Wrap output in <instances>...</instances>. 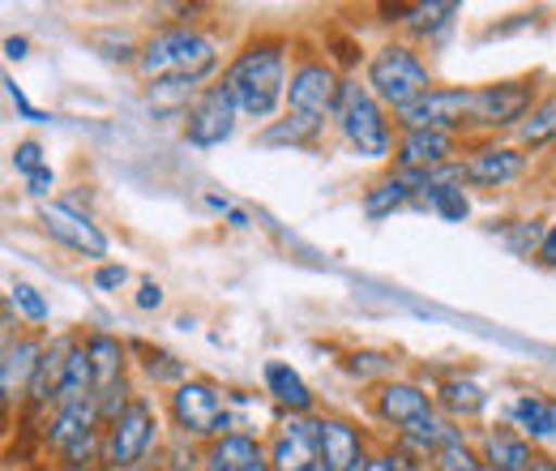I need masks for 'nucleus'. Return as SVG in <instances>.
I'll use <instances>...</instances> for the list:
<instances>
[{
  "mask_svg": "<svg viewBox=\"0 0 556 471\" xmlns=\"http://www.w3.org/2000/svg\"><path fill=\"white\" fill-rule=\"evenodd\" d=\"M172 416L189 437H218L223 429H231L227 404L210 382H180L172 391Z\"/></svg>",
  "mask_w": 556,
  "mask_h": 471,
  "instance_id": "obj_6",
  "label": "nucleus"
},
{
  "mask_svg": "<svg viewBox=\"0 0 556 471\" xmlns=\"http://www.w3.org/2000/svg\"><path fill=\"white\" fill-rule=\"evenodd\" d=\"M138 65L150 82H193V86H198L210 69L218 65V52H214V39L176 26V30L154 35V39L141 48Z\"/></svg>",
  "mask_w": 556,
  "mask_h": 471,
  "instance_id": "obj_2",
  "label": "nucleus"
},
{
  "mask_svg": "<svg viewBox=\"0 0 556 471\" xmlns=\"http://www.w3.org/2000/svg\"><path fill=\"white\" fill-rule=\"evenodd\" d=\"M129 283V270L125 267H99L94 270V287L99 292H121Z\"/></svg>",
  "mask_w": 556,
  "mask_h": 471,
  "instance_id": "obj_33",
  "label": "nucleus"
},
{
  "mask_svg": "<svg viewBox=\"0 0 556 471\" xmlns=\"http://www.w3.org/2000/svg\"><path fill=\"white\" fill-rule=\"evenodd\" d=\"M522 172H527V154H518L509 146H488V150L467 159V181L484 185V189H501V185L518 181Z\"/></svg>",
  "mask_w": 556,
  "mask_h": 471,
  "instance_id": "obj_14",
  "label": "nucleus"
},
{
  "mask_svg": "<svg viewBox=\"0 0 556 471\" xmlns=\"http://www.w3.org/2000/svg\"><path fill=\"white\" fill-rule=\"evenodd\" d=\"M266 391H270L275 404H282L291 416H308V411H313V391H308L304 377H300L291 364H282V360H270V364H266Z\"/></svg>",
  "mask_w": 556,
  "mask_h": 471,
  "instance_id": "obj_19",
  "label": "nucleus"
},
{
  "mask_svg": "<svg viewBox=\"0 0 556 471\" xmlns=\"http://www.w3.org/2000/svg\"><path fill=\"white\" fill-rule=\"evenodd\" d=\"M236 116H240V108H236V99L227 95V86H210L198 95V103H193V112H189V129L185 137L193 141V146H223L227 137L236 134Z\"/></svg>",
  "mask_w": 556,
  "mask_h": 471,
  "instance_id": "obj_9",
  "label": "nucleus"
},
{
  "mask_svg": "<svg viewBox=\"0 0 556 471\" xmlns=\"http://www.w3.org/2000/svg\"><path fill=\"white\" fill-rule=\"evenodd\" d=\"M432 463H437V471H488L484 459H476L463 442L458 446H445L441 455H432Z\"/></svg>",
  "mask_w": 556,
  "mask_h": 471,
  "instance_id": "obj_30",
  "label": "nucleus"
},
{
  "mask_svg": "<svg viewBox=\"0 0 556 471\" xmlns=\"http://www.w3.org/2000/svg\"><path fill=\"white\" fill-rule=\"evenodd\" d=\"M488 404V395L476 386V382H445L441 386V407L450 416H480Z\"/></svg>",
  "mask_w": 556,
  "mask_h": 471,
  "instance_id": "obj_27",
  "label": "nucleus"
},
{
  "mask_svg": "<svg viewBox=\"0 0 556 471\" xmlns=\"http://www.w3.org/2000/svg\"><path fill=\"white\" fill-rule=\"evenodd\" d=\"M249 471H275V468H270L266 459H257V463H253V468H249Z\"/></svg>",
  "mask_w": 556,
  "mask_h": 471,
  "instance_id": "obj_45",
  "label": "nucleus"
},
{
  "mask_svg": "<svg viewBox=\"0 0 556 471\" xmlns=\"http://www.w3.org/2000/svg\"><path fill=\"white\" fill-rule=\"evenodd\" d=\"M4 57L9 61H22L26 57V39H4Z\"/></svg>",
  "mask_w": 556,
  "mask_h": 471,
  "instance_id": "obj_40",
  "label": "nucleus"
},
{
  "mask_svg": "<svg viewBox=\"0 0 556 471\" xmlns=\"http://www.w3.org/2000/svg\"><path fill=\"white\" fill-rule=\"evenodd\" d=\"M9 305H17V309H22L30 322H48V313H52V309H48V300H43V296H39L30 283H22V278L9 287Z\"/></svg>",
  "mask_w": 556,
  "mask_h": 471,
  "instance_id": "obj_29",
  "label": "nucleus"
},
{
  "mask_svg": "<svg viewBox=\"0 0 556 471\" xmlns=\"http://www.w3.org/2000/svg\"><path fill=\"white\" fill-rule=\"evenodd\" d=\"M4 90H9V99H13V108H17V112H22L26 121H35V125H39V121H48V116H43L39 108H30V99H26V95H22V90H17V86H13L9 77H4Z\"/></svg>",
  "mask_w": 556,
  "mask_h": 471,
  "instance_id": "obj_35",
  "label": "nucleus"
},
{
  "mask_svg": "<svg viewBox=\"0 0 556 471\" xmlns=\"http://www.w3.org/2000/svg\"><path fill=\"white\" fill-rule=\"evenodd\" d=\"M355 459H364L359 433L348 420H321V463H330V471H348Z\"/></svg>",
  "mask_w": 556,
  "mask_h": 471,
  "instance_id": "obj_21",
  "label": "nucleus"
},
{
  "mask_svg": "<svg viewBox=\"0 0 556 471\" xmlns=\"http://www.w3.org/2000/svg\"><path fill=\"white\" fill-rule=\"evenodd\" d=\"M231 227H249V214L244 210H231Z\"/></svg>",
  "mask_w": 556,
  "mask_h": 471,
  "instance_id": "obj_42",
  "label": "nucleus"
},
{
  "mask_svg": "<svg viewBox=\"0 0 556 471\" xmlns=\"http://www.w3.org/2000/svg\"><path fill=\"white\" fill-rule=\"evenodd\" d=\"M146 369H150V377H159V382H167V377H180V373H185L172 356H150V360H146Z\"/></svg>",
  "mask_w": 556,
  "mask_h": 471,
  "instance_id": "obj_34",
  "label": "nucleus"
},
{
  "mask_svg": "<svg viewBox=\"0 0 556 471\" xmlns=\"http://www.w3.org/2000/svg\"><path fill=\"white\" fill-rule=\"evenodd\" d=\"M540 262L556 270V223L544 232V240H540Z\"/></svg>",
  "mask_w": 556,
  "mask_h": 471,
  "instance_id": "obj_38",
  "label": "nucleus"
},
{
  "mask_svg": "<svg viewBox=\"0 0 556 471\" xmlns=\"http://www.w3.org/2000/svg\"><path fill=\"white\" fill-rule=\"evenodd\" d=\"M471 103H476V90H458V86H437L428 90L424 99H416L412 108L399 112L403 129H437V134H450L458 129L463 121H471Z\"/></svg>",
  "mask_w": 556,
  "mask_h": 471,
  "instance_id": "obj_7",
  "label": "nucleus"
},
{
  "mask_svg": "<svg viewBox=\"0 0 556 471\" xmlns=\"http://www.w3.org/2000/svg\"><path fill=\"white\" fill-rule=\"evenodd\" d=\"M428 206H432L445 223H463V219L471 214V206H467V198H463V189H441V194L428 198Z\"/></svg>",
  "mask_w": 556,
  "mask_h": 471,
  "instance_id": "obj_31",
  "label": "nucleus"
},
{
  "mask_svg": "<svg viewBox=\"0 0 556 471\" xmlns=\"http://www.w3.org/2000/svg\"><path fill=\"white\" fill-rule=\"evenodd\" d=\"M527 108H531V82L480 86V90H476V103H471V121H476V125H488V129H501V125L522 121Z\"/></svg>",
  "mask_w": 556,
  "mask_h": 471,
  "instance_id": "obj_11",
  "label": "nucleus"
},
{
  "mask_svg": "<svg viewBox=\"0 0 556 471\" xmlns=\"http://www.w3.org/2000/svg\"><path fill=\"white\" fill-rule=\"evenodd\" d=\"M454 134H437V129H412L399 141V168L403 172H424V168H441L454 163Z\"/></svg>",
  "mask_w": 556,
  "mask_h": 471,
  "instance_id": "obj_15",
  "label": "nucleus"
},
{
  "mask_svg": "<svg viewBox=\"0 0 556 471\" xmlns=\"http://www.w3.org/2000/svg\"><path fill=\"white\" fill-rule=\"evenodd\" d=\"M377 407H381V416H386L390 424H399V429H412L416 420L432 416V399H428L419 386H412V382H386L381 395H377Z\"/></svg>",
  "mask_w": 556,
  "mask_h": 471,
  "instance_id": "obj_16",
  "label": "nucleus"
},
{
  "mask_svg": "<svg viewBox=\"0 0 556 471\" xmlns=\"http://www.w3.org/2000/svg\"><path fill=\"white\" fill-rule=\"evenodd\" d=\"M339 121L348 141L364 154V159H386L390 154V125L381 116V103L372 90L343 82V103H339Z\"/></svg>",
  "mask_w": 556,
  "mask_h": 471,
  "instance_id": "obj_4",
  "label": "nucleus"
},
{
  "mask_svg": "<svg viewBox=\"0 0 556 471\" xmlns=\"http://www.w3.org/2000/svg\"><path fill=\"white\" fill-rule=\"evenodd\" d=\"M368 90H372L381 103H390L394 112H403V108H412L416 99H424V95L437 90V86H432V77H428V65L419 61L412 48L390 44V48H381V52L368 61Z\"/></svg>",
  "mask_w": 556,
  "mask_h": 471,
  "instance_id": "obj_3",
  "label": "nucleus"
},
{
  "mask_svg": "<svg viewBox=\"0 0 556 471\" xmlns=\"http://www.w3.org/2000/svg\"><path fill=\"white\" fill-rule=\"evenodd\" d=\"M535 455L527 446V437L509 433V429H492L484 437V468L488 471H531Z\"/></svg>",
  "mask_w": 556,
  "mask_h": 471,
  "instance_id": "obj_18",
  "label": "nucleus"
},
{
  "mask_svg": "<svg viewBox=\"0 0 556 471\" xmlns=\"http://www.w3.org/2000/svg\"><path fill=\"white\" fill-rule=\"evenodd\" d=\"M407 198H412V189H407L399 176H390V181H381V185H372V189L364 194V214H368V219H386V214H394Z\"/></svg>",
  "mask_w": 556,
  "mask_h": 471,
  "instance_id": "obj_26",
  "label": "nucleus"
},
{
  "mask_svg": "<svg viewBox=\"0 0 556 471\" xmlns=\"http://www.w3.org/2000/svg\"><path fill=\"white\" fill-rule=\"evenodd\" d=\"M223 86L227 95L236 99L240 116H253V121H266L278 108V99L287 95V61H282V48L278 44H253L244 48L231 69L223 73Z\"/></svg>",
  "mask_w": 556,
  "mask_h": 471,
  "instance_id": "obj_1",
  "label": "nucleus"
},
{
  "mask_svg": "<svg viewBox=\"0 0 556 471\" xmlns=\"http://www.w3.org/2000/svg\"><path fill=\"white\" fill-rule=\"evenodd\" d=\"M86 351H90V364H94V395L125 377V347H121V338L90 335L86 338Z\"/></svg>",
  "mask_w": 556,
  "mask_h": 471,
  "instance_id": "obj_23",
  "label": "nucleus"
},
{
  "mask_svg": "<svg viewBox=\"0 0 556 471\" xmlns=\"http://www.w3.org/2000/svg\"><path fill=\"white\" fill-rule=\"evenodd\" d=\"M43 227L52 232V240L70 245V249L86 253V258H108V236H103L86 214H77L73 206H65V202L43 206Z\"/></svg>",
  "mask_w": 556,
  "mask_h": 471,
  "instance_id": "obj_12",
  "label": "nucleus"
},
{
  "mask_svg": "<svg viewBox=\"0 0 556 471\" xmlns=\"http://www.w3.org/2000/svg\"><path fill=\"white\" fill-rule=\"evenodd\" d=\"M154 411H150V404L146 399H134V407L116 420V424H108L103 429V463L108 468H121V471H129V468H138L141 459L150 455V446H154Z\"/></svg>",
  "mask_w": 556,
  "mask_h": 471,
  "instance_id": "obj_5",
  "label": "nucleus"
},
{
  "mask_svg": "<svg viewBox=\"0 0 556 471\" xmlns=\"http://www.w3.org/2000/svg\"><path fill=\"white\" fill-rule=\"evenodd\" d=\"M403 471H419V468H403Z\"/></svg>",
  "mask_w": 556,
  "mask_h": 471,
  "instance_id": "obj_49",
  "label": "nucleus"
},
{
  "mask_svg": "<svg viewBox=\"0 0 556 471\" xmlns=\"http://www.w3.org/2000/svg\"><path fill=\"white\" fill-rule=\"evenodd\" d=\"M348 471H368V459H355V463H351Z\"/></svg>",
  "mask_w": 556,
  "mask_h": 471,
  "instance_id": "obj_44",
  "label": "nucleus"
},
{
  "mask_svg": "<svg viewBox=\"0 0 556 471\" xmlns=\"http://www.w3.org/2000/svg\"><path fill=\"white\" fill-rule=\"evenodd\" d=\"M514 424H518L527 437H556V404L553 399L522 395V399L514 404Z\"/></svg>",
  "mask_w": 556,
  "mask_h": 471,
  "instance_id": "obj_24",
  "label": "nucleus"
},
{
  "mask_svg": "<svg viewBox=\"0 0 556 471\" xmlns=\"http://www.w3.org/2000/svg\"><path fill=\"white\" fill-rule=\"evenodd\" d=\"M61 471H90V468H73V463H70V468H61Z\"/></svg>",
  "mask_w": 556,
  "mask_h": 471,
  "instance_id": "obj_47",
  "label": "nucleus"
},
{
  "mask_svg": "<svg viewBox=\"0 0 556 471\" xmlns=\"http://www.w3.org/2000/svg\"><path fill=\"white\" fill-rule=\"evenodd\" d=\"M52 185H56V176H52V168H39L35 176H26V189H30L35 198H48V194H52Z\"/></svg>",
  "mask_w": 556,
  "mask_h": 471,
  "instance_id": "obj_36",
  "label": "nucleus"
},
{
  "mask_svg": "<svg viewBox=\"0 0 556 471\" xmlns=\"http://www.w3.org/2000/svg\"><path fill=\"white\" fill-rule=\"evenodd\" d=\"M94 424H99V407H94V399H90V404H65V407H56V416H52L48 442H52L56 450H65L70 442H77L81 433H90Z\"/></svg>",
  "mask_w": 556,
  "mask_h": 471,
  "instance_id": "obj_22",
  "label": "nucleus"
},
{
  "mask_svg": "<svg viewBox=\"0 0 556 471\" xmlns=\"http://www.w3.org/2000/svg\"><path fill=\"white\" fill-rule=\"evenodd\" d=\"M262 459L257 442L249 433H227L210 446V455L202 459V471H249Z\"/></svg>",
  "mask_w": 556,
  "mask_h": 471,
  "instance_id": "obj_20",
  "label": "nucleus"
},
{
  "mask_svg": "<svg viewBox=\"0 0 556 471\" xmlns=\"http://www.w3.org/2000/svg\"><path fill=\"white\" fill-rule=\"evenodd\" d=\"M390 360L386 356H355V373H386Z\"/></svg>",
  "mask_w": 556,
  "mask_h": 471,
  "instance_id": "obj_39",
  "label": "nucleus"
},
{
  "mask_svg": "<svg viewBox=\"0 0 556 471\" xmlns=\"http://www.w3.org/2000/svg\"><path fill=\"white\" fill-rule=\"evenodd\" d=\"M13 168H17L22 176H35V172L43 168V150H39V141H17V150H13Z\"/></svg>",
  "mask_w": 556,
  "mask_h": 471,
  "instance_id": "obj_32",
  "label": "nucleus"
},
{
  "mask_svg": "<svg viewBox=\"0 0 556 471\" xmlns=\"http://www.w3.org/2000/svg\"><path fill=\"white\" fill-rule=\"evenodd\" d=\"M321 459V420L313 416H291L278 433L275 450H270V468L275 471H308Z\"/></svg>",
  "mask_w": 556,
  "mask_h": 471,
  "instance_id": "obj_10",
  "label": "nucleus"
},
{
  "mask_svg": "<svg viewBox=\"0 0 556 471\" xmlns=\"http://www.w3.org/2000/svg\"><path fill=\"white\" fill-rule=\"evenodd\" d=\"M308 471H330V463H321V459H317V463H313Z\"/></svg>",
  "mask_w": 556,
  "mask_h": 471,
  "instance_id": "obj_46",
  "label": "nucleus"
},
{
  "mask_svg": "<svg viewBox=\"0 0 556 471\" xmlns=\"http://www.w3.org/2000/svg\"><path fill=\"white\" fill-rule=\"evenodd\" d=\"M368 471H403V463L390 459V455H381V459H368Z\"/></svg>",
  "mask_w": 556,
  "mask_h": 471,
  "instance_id": "obj_41",
  "label": "nucleus"
},
{
  "mask_svg": "<svg viewBox=\"0 0 556 471\" xmlns=\"http://www.w3.org/2000/svg\"><path fill=\"white\" fill-rule=\"evenodd\" d=\"M339 103H343V82L334 77L330 65H300L291 73V86H287V108L291 112L326 121L330 112H339Z\"/></svg>",
  "mask_w": 556,
  "mask_h": 471,
  "instance_id": "obj_8",
  "label": "nucleus"
},
{
  "mask_svg": "<svg viewBox=\"0 0 556 471\" xmlns=\"http://www.w3.org/2000/svg\"><path fill=\"white\" fill-rule=\"evenodd\" d=\"M134 300H138V309H146V313H150V309H159V305H163V287H159V283H141Z\"/></svg>",
  "mask_w": 556,
  "mask_h": 471,
  "instance_id": "obj_37",
  "label": "nucleus"
},
{
  "mask_svg": "<svg viewBox=\"0 0 556 471\" xmlns=\"http://www.w3.org/2000/svg\"><path fill=\"white\" fill-rule=\"evenodd\" d=\"M548 137H556V95L544 99V103L527 116V125H522V141H527V146H544Z\"/></svg>",
  "mask_w": 556,
  "mask_h": 471,
  "instance_id": "obj_28",
  "label": "nucleus"
},
{
  "mask_svg": "<svg viewBox=\"0 0 556 471\" xmlns=\"http://www.w3.org/2000/svg\"><path fill=\"white\" fill-rule=\"evenodd\" d=\"M129 471H150V468H146V463H138V468H129Z\"/></svg>",
  "mask_w": 556,
  "mask_h": 471,
  "instance_id": "obj_48",
  "label": "nucleus"
},
{
  "mask_svg": "<svg viewBox=\"0 0 556 471\" xmlns=\"http://www.w3.org/2000/svg\"><path fill=\"white\" fill-rule=\"evenodd\" d=\"M317 134H321V121L300 116V112H287L282 121L262 129V146H308Z\"/></svg>",
  "mask_w": 556,
  "mask_h": 471,
  "instance_id": "obj_25",
  "label": "nucleus"
},
{
  "mask_svg": "<svg viewBox=\"0 0 556 471\" xmlns=\"http://www.w3.org/2000/svg\"><path fill=\"white\" fill-rule=\"evenodd\" d=\"M531 471H556V463H553V459H535V463H531Z\"/></svg>",
  "mask_w": 556,
  "mask_h": 471,
  "instance_id": "obj_43",
  "label": "nucleus"
},
{
  "mask_svg": "<svg viewBox=\"0 0 556 471\" xmlns=\"http://www.w3.org/2000/svg\"><path fill=\"white\" fill-rule=\"evenodd\" d=\"M39 360H43V343L39 338H4V360H0V391H4V404H13L17 395H30V382L39 373Z\"/></svg>",
  "mask_w": 556,
  "mask_h": 471,
  "instance_id": "obj_13",
  "label": "nucleus"
},
{
  "mask_svg": "<svg viewBox=\"0 0 556 471\" xmlns=\"http://www.w3.org/2000/svg\"><path fill=\"white\" fill-rule=\"evenodd\" d=\"M70 356H73L70 338H52V343L43 347L39 373H35V382H30V399H35L39 407L61 404V386H65V369H70Z\"/></svg>",
  "mask_w": 556,
  "mask_h": 471,
  "instance_id": "obj_17",
  "label": "nucleus"
}]
</instances>
